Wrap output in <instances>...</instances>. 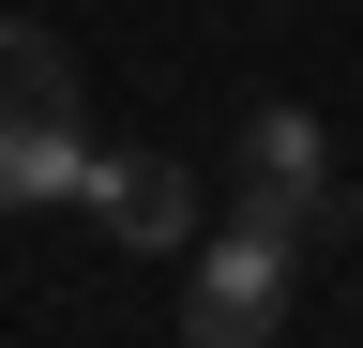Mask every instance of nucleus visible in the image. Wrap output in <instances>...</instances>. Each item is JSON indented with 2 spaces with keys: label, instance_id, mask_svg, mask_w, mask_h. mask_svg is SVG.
I'll return each instance as SVG.
<instances>
[{
  "label": "nucleus",
  "instance_id": "nucleus-1",
  "mask_svg": "<svg viewBox=\"0 0 363 348\" xmlns=\"http://www.w3.org/2000/svg\"><path fill=\"white\" fill-rule=\"evenodd\" d=\"M303 242H318V212H288V197H242L227 228H197V257H182V348H272L288 288H303Z\"/></svg>",
  "mask_w": 363,
  "mask_h": 348
},
{
  "label": "nucleus",
  "instance_id": "nucleus-2",
  "mask_svg": "<svg viewBox=\"0 0 363 348\" xmlns=\"http://www.w3.org/2000/svg\"><path fill=\"white\" fill-rule=\"evenodd\" d=\"M91 182V137H76V61L45 46L30 16H0V212H45Z\"/></svg>",
  "mask_w": 363,
  "mask_h": 348
},
{
  "label": "nucleus",
  "instance_id": "nucleus-3",
  "mask_svg": "<svg viewBox=\"0 0 363 348\" xmlns=\"http://www.w3.org/2000/svg\"><path fill=\"white\" fill-rule=\"evenodd\" d=\"M76 212H91L121 257H197V182H182V152H91Z\"/></svg>",
  "mask_w": 363,
  "mask_h": 348
},
{
  "label": "nucleus",
  "instance_id": "nucleus-4",
  "mask_svg": "<svg viewBox=\"0 0 363 348\" xmlns=\"http://www.w3.org/2000/svg\"><path fill=\"white\" fill-rule=\"evenodd\" d=\"M242 197H288V212H318V228H348V212H333V137H318V106H257L242 121Z\"/></svg>",
  "mask_w": 363,
  "mask_h": 348
}]
</instances>
